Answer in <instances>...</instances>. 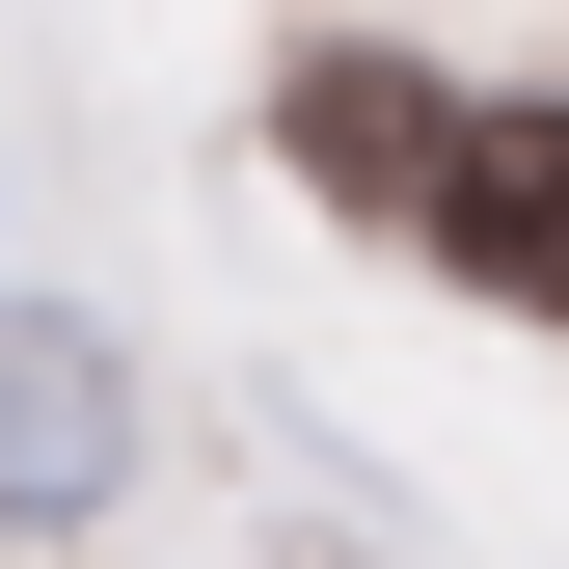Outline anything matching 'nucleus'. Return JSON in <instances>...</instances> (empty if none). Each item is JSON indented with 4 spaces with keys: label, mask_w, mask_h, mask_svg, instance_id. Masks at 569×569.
Here are the masks:
<instances>
[{
    "label": "nucleus",
    "mask_w": 569,
    "mask_h": 569,
    "mask_svg": "<svg viewBox=\"0 0 569 569\" xmlns=\"http://www.w3.org/2000/svg\"><path fill=\"white\" fill-rule=\"evenodd\" d=\"M461 109L435 54H380V28H299V82H271V163L326 190V218H380V244H435V163H461Z\"/></svg>",
    "instance_id": "obj_1"
},
{
    "label": "nucleus",
    "mask_w": 569,
    "mask_h": 569,
    "mask_svg": "<svg viewBox=\"0 0 569 569\" xmlns=\"http://www.w3.org/2000/svg\"><path fill=\"white\" fill-rule=\"evenodd\" d=\"M109 461H136L109 326H82V299H0V542H82V516H109Z\"/></svg>",
    "instance_id": "obj_2"
},
{
    "label": "nucleus",
    "mask_w": 569,
    "mask_h": 569,
    "mask_svg": "<svg viewBox=\"0 0 569 569\" xmlns=\"http://www.w3.org/2000/svg\"><path fill=\"white\" fill-rule=\"evenodd\" d=\"M435 271H461L488 326H569V109H542V82L461 109V163H435Z\"/></svg>",
    "instance_id": "obj_3"
}]
</instances>
